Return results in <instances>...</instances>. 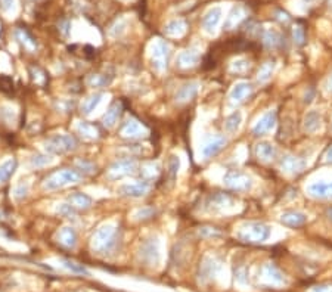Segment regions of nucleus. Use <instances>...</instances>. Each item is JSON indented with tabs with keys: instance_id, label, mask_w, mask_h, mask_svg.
Listing matches in <instances>:
<instances>
[{
	"instance_id": "nucleus-1",
	"label": "nucleus",
	"mask_w": 332,
	"mask_h": 292,
	"mask_svg": "<svg viewBox=\"0 0 332 292\" xmlns=\"http://www.w3.org/2000/svg\"><path fill=\"white\" fill-rule=\"evenodd\" d=\"M116 242H117V227L114 224L108 223L100 226L93 235L92 248L99 254H105L114 248Z\"/></svg>"
},
{
	"instance_id": "nucleus-2",
	"label": "nucleus",
	"mask_w": 332,
	"mask_h": 292,
	"mask_svg": "<svg viewBox=\"0 0 332 292\" xmlns=\"http://www.w3.org/2000/svg\"><path fill=\"white\" fill-rule=\"evenodd\" d=\"M81 180V173L78 170H71V168H64L59 170L57 173L50 174L44 183H43V189L46 190H58L61 187H65L68 184H74L78 183Z\"/></svg>"
},
{
	"instance_id": "nucleus-3",
	"label": "nucleus",
	"mask_w": 332,
	"mask_h": 292,
	"mask_svg": "<svg viewBox=\"0 0 332 292\" xmlns=\"http://www.w3.org/2000/svg\"><path fill=\"white\" fill-rule=\"evenodd\" d=\"M77 148V140L71 134H55L44 142V151L50 155H61Z\"/></svg>"
},
{
	"instance_id": "nucleus-4",
	"label": "nucleus",
	"mask_w": 332,
	"mask_h": 292,
	"mask_svg": "<svg viewBox=\"0 0 332 292\" xmlns=\"http://www.w3.org/2000/svg\"><path fill=\"white\" fill-rule=\"evenodd\" d=\"M170 49L169 44L162 40H155L152 44V67L156 71H162L167 68Z\"/></svg>"
},
{
	"instance_id": "nucleus-5",
	"label": "nucleus",
	"mask_w": 332,
	"mask_h": 292,
	"mask_svg": "<svg viewBox=\"0 0 332 292\" xmlns=\"http://www.w3.org/2000/svg\"><path fill=\"white\" fill-rule=\"evenodd\" d=\"M269 233L270 230L267 226L260 223H250L242 229L239 236L247 242H261L269 237Z\"/></svg>"
},
{
	"instance_id": "nucleus-6",
	"label": "nucleus",
	"mask_w": 332,
	"mask_h": 292,
	"mask_svg": "<svg viewBox=\"0 0 332 292\" xmlns=\"http://www.w3.org/2000/svg\"><path fill=\"white\" fill-rule=\"evenodd\" d=\"M136 161L135 160H121V161H117L116 164L111 165L109 168V179L113 180H117V179H121V177H126V176H130L136 171Z\"/></svg>"
},
{
	"instance_id": "nucleus-7",
	"label": "nucleus",
	"mask_w": 332,
	"mask_h": 292,
	"mask_svg": "<svg viewBox=\"0 0 332 292\" xmlns=\"http://www.w3.org/2000/svg\"><path fill=\"white\" fill-rule=\"evenodd\" d=\"M221 17H223V11L218 6H214L211 9H208L202 18V28L205 33L208 34H214L217 31V28L220 27L221 22Z\"/></svg>"
},
{
	"instance_id": "nucleus-8",
	"label": "nucleus",
	"mask_w": 332,
	"mask_h": 292,
	"mask_svg": "<svg viewBox=\"0 0 332 292\" xmlns=\"http://www.w3.org/2000/svg\"><path fill=\"white\" fill-rule=\"evenodd\" d=\"M151 186L148 182H135V183H126L120 187V193L132 198H140L149 192Z\"/></svg>"
},
{
	"instance_id": "nucleus-9",
	"label": "nucleus",
	"mask_w": 332,
	"mask_h": 292,
	"mask_svg": "<svg viewBox=\"0 0 332 292\" xmlns=\"http://www.w3.org/2000/svg\"><path fill=\"white\" fill-rule=\"evenodd\" d=\"M226 183L236 190H247L251 186V179L244 173H231L226 176Z\"/></svg>"
},
{
	"instance_id": "nucleus-10",
	"label": "nucleus",
	"mask_w": 332,
	"mask_h": 292,
	"mask_svg": "<svg viewBox=\"0 0 332 292\" xmlns=\"http://www.w3.org/2000/svg\"><path fill=\"white\" fill-rule=\"evenodd\" d=\"M15 38L18 40V43L25 49V51L28 52H36L37 51V41L36 38L24 28H17L15 33H14Z\"/></svg>"
},
{
	"instance_id": "nucleus-11",
	"label": "nucleus",
	"mask_w": 332,
	"mask_h": 292,
	"mask_svg": "<svg viewBox=\"0 0 332 292\" xmlns=\"http://www.w3.org/2000/svg\"><path fill=\"white\" fill-rule=\"evenodd\" d=\"M58 242L65 248H74L77 243V233L71 226H64L58 232Z\"/></svg>"
},
{
	"instance_id": "nucleus-12",
	"label": "nucleus",
	"mask_w": 332,
	"mask_h": 292,
	"mask_svg": "<svg viewBox=\"0 0 332 292\" xmlns=\"http://www.w3.org/2000/svg\"><path fill=\"white\" fill-rule=\"evenodd\" d=\"M145 133H146L145 127H143L139 121H136V120H129V121L124 124V127L121 128V134H123L124 137H130V139L142 137Z\"/></svg>"
},
{
	"instance_id": "nucleus-13",
	"label": "nucleus",
	"mask_w": 332,
	"mask_h": 292,
	"mask_svg": "<svg viewBox=\"0 0 332 292\" xmlns=\"http://www.w3.org/2000/svg\"><path fill=\"white\" fill-rule=\"evenodd\" d=\"M309 192L316 198H332V183L316 182L309 186Z\"/></svg>"
},
{
	"instance_id": "nucleus-14",
	"label": "nucleus",
	"mask_w": 332,
	"mask_h": 292,
	"mask_svg": "<svg viewBox=\"0 0 332 292\" xmlns=\"http://www.w3.org/2000/svg\"><path fill=\"white\" fill-rule=\"evenodd\" d=\"M226 145V139L225 137H220V136H215L213 137L202 149V154L205 158H210L213 155H215L217 152H220L221 149H223V146Z\"/></svg>"
},
{
	"instance_id": "nucleus-15",
	"label": "nucleus",
	"mask_w": 332,
	"mask_h": 292,
	"mask_svg": "<svg viewBox=\"0 0 332 292\" xmlns=\"http://www.w3.org/2000/svg\"><path fill=\"white\" fill-rule=\"evenodd\" d=\"M17 165H18V163H17L15 158H8L0 164V184L6 183L14 176Z\"/></svg>"
},
{
	"instance_id": "nucleus-16",
	"label": "nucleus",
	"mask_w": 332,
	"mask_h": 292,
	"mask_svg": "<svg viewBox=\"0 0 332 292\" xmlns=\"http://www.w3.org/2000/svg\"><path fill=\"white\" fill-rule=\"evenodd\" d=\"M68 201H70V205H73L74 208H80V210H87L92 205V198L83 192L71 193L68 197Z\"/></svg>"
},
{
	"instance_id": "nucleus-17",
	"label": "nucleus",
	"mask_w": 332,
	"mask_h": 292,
	"mask_svg": "<svg viewBox=\"0 0 332 292\" xmlns=\"http://www.w3.org/2000/svg\"><path fill=\"white\" fill-rule=\"evenodd\" d=\"M273 126H274V112H267L258 120V123L254 126L253 131H254V134H263V133L272 130Z\"/></svg>"
},
{
	"instance_id": "nucleus-18",
	"label": "nucleus",
	"mask_w": 332,
	"mask_h": 292,
	"mask_svg": "<svg viewBox=\"0 0 332 292\" xmlns=\"http://www.w3.org/2000/svg\"><path fill=\"white\" fill-rule=\"evenodd\" d=\"M164 33L172 37H180L186 33V24L183 19H173L164 27Z\"/></svg>"
},
{
	"instance_id": "nucleus-19",
	"label": "nucleus",
	"mask_w": 332,
	"mask_h": 292,
	"mask_svg": "<svg viewBox=\"0 0 332 292\" xmlns=\"http://www.w3.org/2000/svg\"><path fill=\"white\" fill-rule=\"evenodd\" d=\"M120 114H121V105L118 102H116L114 105H111V108L103 115V126H106V127H114L116 123L120 118Z\"/></svg>"
},
{
	"instance_id": "nucleus-20",
	"label": "nucleus",
	"mask_w": 332,
	"mask_h": 292,
	"mask_svg": "<svg viewBox=\"0 0 332 292\" xmlns=\"http://www.w3.org/2000/svg\"><path fill=\"white\" fill-rule=\"evenodd\" d=\"M281 221L285 226H291V227H298L301 224H304L307 221V217L301 213H285L281 217Z\"/></svg>"
},
{
	"instance_id": "nucleus-21",
	"label": "nucleus",
	"mask_w": 332,
	"mask_h": 292,
	"mask_svg": "<svg viewBox=\"0 0 332 292\" xmlns=\"http://www.w3.org/2000/svg\"><path fill=\"white\" fill-rule=\"evenodd\" d=\"M250 93H251V86L248 83H239L231 91V99L234 102H242Z\"/></svg>"
},
{
	"instance_id": "nucleus-22",
	"label": "nucleus",
	"mask_w": 332,
	"mask_h": 292,
	"mask_svg": "<svg viewBox=\"0 0 332 292\" xmlns=\"http://www.w3.org/2000/svg\"><path fill=\"white\" fill-rule=\"evenodd\" d=\"M244 17H245V11H244V8H241V6H235L234 9H232V12L229 14V17H228V19H226V28L228 30H232V28H235L242 19H244Z\"/></svg>"
},
{
	"instance_id": "nucleus-23",
	"label": "nucleus",
	"mask_w": 332,
	"mask_h": 292,
	"mask_svg": "<svg viewBox=\"0 0 332 292\" xmlns=\"http://www.w3.org/2000/svg\"><path fill=\"white\" fill-rule=\"evenodd\" d=\"M76 128H77V131H78L83 137H86V139H96L98 134H99L98 128H96L95 126L89 124V123H86V121L77 123V127H76Z\"/></svg>"
},
{
	"instance_id": "nucleus-24",
	"label": "nucleus",
	"mask_w": 332,
	"mask_h": 292,
	"mask_svg": "<svg viewBox=\"0 0 332 292\" xmlns=\"http://www.w3.org/2000/svg\"><path fill=\"white\" fill-rule=\"evenodd\" d=\"M102 97H103V94L102 93H96V94H93V96H90L89 99H86V102L83 104V112L84 114H92L96 108H98V105L100 104V101H102Z\"/></svg>"
},
{
	"instance_id": "nucleus-25",
	"label": "nucleus",
	"mask_w": 332,
	"mask_h": 292,
	"mask_svg": "<svg viewBox=\"0 0 332 292\" xmlns=\"http://www.w3.org/2000/svg\"><path fill=\"white\" fill-rule=\"evenodd\" d=\"M109 81H111V77H106L103 74H92L87 77L86 84L89 87H103V86L109 84Z\"/></svg>"
},
{
	"instance_id": "nucleus-26",
	"label": "nucleus",
	"mask_w": 332,
	"mask_h": 292,
	"mask_svg": "<svg viewBox=\"0 0 332 292\" xmlns=\"http://www.w3.org/2000/svg\"><path fill=\"white\" fill-rule=\"evenodd\" d=\"M320 126V115L317 112H309L304 118V127L307 131H316Z\"/></svg>"
},
{
	"instance_id": "nucleus-27",
	"label": "nucleus",
	"mask_w": 332,
	"mask_h": 292,
	"mask_svg": "<svg viewBox=\"0 0 332 292\" xmlns=\"http://www.w3.org/2000/svg\"><path fill=\"white\" fill-rule=\"evenodd\" d=\"M177 61H179L180 67H189L198 61V54L195 51H185L179 55Z\"/></svg>"
},
{
	"instance_id": "nucleus-28",
	"label": "nucleus",
	"mask_w": 332,
	"mask_h": 292,
	"mask_svg": "<svg viewBox=\"0 0 332 292\" xmlns=\"http://www.w3.org/2000/svg\"><path fill=\"white\" fill-rule=\"evenodd\" d=\"M241 120H242L241 114H239V112H234L231 117H228V120H226V123H225L226 130H228L229 133H235V131L239 128V126H241Z\"/></svg>"
},
{
	"instance_id": "nucleus-29",
	"label": "nucleus",
	"mask_w": 332,
	"mask_h": 292,
	"mask_svg": "<svg viewBox=\"0 0 332 292\" xmlns=\"http://www.w3.org/2000/svg\"><path fill=\"white\" fill-rule=\"evenodd\" d=\"M30 163L33 167H46L53 163V157L50 154H39V155H34L30 160Z\"/></svg>"
},
{
	"instance_id": "nucleus-30",
	"label": "nucleus",
	"mask_w": 332,
	"mask_h": 292,
	"mask_svg": "<svg viewBox=\"0 0 332 292\" xmlns=\"http://www.w3.org/2000/svg\"><path fill=\"white\" fill-rule=\"evenodd\" d=\"M257 155L261 160L267 161V160H272L273 158L274 149L272 148V145H269V143H261V145H258V148H257Z\"/></svg>"
},
{
	"instance_id": "nucleus-31",
	"label": "nucleus",
	"mask_w": 332,
	"mask_h": 292,
	"mask_svg": "<svg viewBox=\"0 0 332 292\" xmlns=\"http://www.w3.org/2000/svg\"><path fill=\"white\" fill-rule=\"evenodd\" d=\"M140 254H142L143 257L149 256L151 261L154 260V256L158 258V243H156V240H155V242H152V240L146 242L145 245H143V248H142V251H140Z\"/></svg>"
},
{
	"instance_id": "nucleus-32",
	"label": "nucleus",
	"mask_w": 332,
	"mask_h": 292,
	"mask_svg": "<svg viewBox=\"0 0 332 292\" xmlns=\"http://www.w3.org/2000/svg\"><path fill=\"white\" fill-rule=\"evenodd\" d=\"M28 192H30L28 183H18L14 189V198L17 201H24L28 197Z\"/></svg>"
},
{
	"instance_id": "nucleus-33",
	"label": "nucleus",
	"mask_w": 332,
	"mask_h": 292,
	"mask_svg": "<svg viewBox=\"0 0 332 292\" xmlns=\"http://www.w3.org/2000/svg\"><path fill=\"white\" fill-rule=\"evenodd\" d=\"M62 266H64L65 269H68L70 272H73V273H78V274H87V273H89L87 269H86L84 266L77 264V263H74V261H71V260H62Z\"/></svg>"
},
{
	"instance_id": "nucleus-34",
	"label": "nucleus",
	"mask_w": 332,
	"mask_h": 292,
	"mask_svg": "<svg viewBox=\"0 0 332 292\" xmlns=\"http://www.w3.org/2000/svg\"><path fill=\"white\" fill-rule=\"evenodd\" d=\"M179 158L177 157H170V161H169V177H170V184L175 183L176 180V174H177V170H179Z\"/></svg>"
},
{
	"instance_id": "nucleus-35",
	"label": "nucleus",
	"mask_w": 332,
	"mask_h": 292,
	"mask_svg": "<svg viewBox=\"0 0 332 292\" xmlns=\"http://www.w3.org/2000/svg\"><path fill=\"white\" fill-rule=\"evenodd\" d=\"M74 210L76 208L73 205H70V204H58V207H57V213H59L61 216H64L67 219L76 217V211Z\"/></svg>"
},
{
	"instance_id": "nucleus-36",
	"label": "nucleus",
	"mask_w": 332,
	"mask_h": 292,
	"mask_svg": "<svg viewBox=\"0 0 332 292\" xmlns=\"http://www.w3.org/2000/svg\"><path fill=\"white\" fill-rule=\"evenodd\" d=\"M264 41L270 46H274V44H278L281 41V36L278 31H274V30H270L264 34Z\"/></svg>"
},
{
	"instance_id": "nucleus-37",
	"label": "nucleus",
	"mask_w": 332,
	"mask_h": 292,
	"mask_svg": "<svg viewBox=\"0 0 332 292\" xmlns=\"http://www.w3.org/2000/svg\"><path fill=\"white\" fill-rule=\"evenodd\" d=\"M30 71H31V75H33L34 83H37L40 86H43L46 83V75H44V73L40 68H31Z\"/></svg>"
},
{
	"instance_id": "nucleus-38",
	"label": "nucleus",
	"mask_w": 332,
	"mask_h": 292,
	"mask_svg": "<svg viewBox=\"0 0 332 292\" xmlns=\"http://www.w3.org/2000/svg\"><path fill=\"white\" fill-rule=\"evenodd\" d=\"M15 117V111L12 108H8V107H2L0 108V118H2L3 121L6 123H11Z\"/></svg>"
},
{
	"instance_id": "nucleus-39",
	"label": "nucleus",
	"mask_w": 332,
	"mask_h": 292,
	"mask_svg": "<svg viewBox=\"0 0 332 292\" xmlns=\"http://www.w3.org/2000/svg\"><path fill=\"white\" fill-rule=\"evenodd\" d=\"M0 6L6 14H12L17 11V0H0Z\"/></svg>"
},
{
	"instance_id": "nucleus-40",
	"label": "nucleus",
	"mask_w": 332,
	"mask_h": 292,
	"mask_svg": "<svg viewBox=\"0 0 332 292\" xmlns=\"http://www.w3.org/2000/svg\"><path fill=\"white\" fill-rule=\"evenodd\" d=\"M272 71H273V65H272V64H267V65L263 67L261 71L258 73V80H260V81H266V80L270 77Z\"/></svg>"
},
{
	"instance_id": "nucleus-41",
	"label": "nucleus",
	"mask_w": 332,
	"mask_h": 292,
	"mask_svg": "<svg viewBox=\"0 0 332 292\" xmlns=\"http://www.w3.org/2000/svg\"><path fill=\"white\" fill-rule=\"evenodd\" d=\"M142 173H143L145 177H154V174L156 173V165H154V164H146V165H143Z\"/></svg>"
},
{
	"instance_id": "nucleus-42",
	"label": "nucleus",
	"mask_w": 332,
	"mask_h": 292,
	"mask_svg": "<svg viewBox=\"0 0 332 292\" xmlns=\"http://www.w3.org/2000/svg\"><path fill=\"white\" fill-rule=\"evenodd\" d=\"M77 167L81 168L80 171H84V173H93V168H95L92 164H89V163H86V161H78V163H77Z\"/></svg>"
},
{
	"instance_id": "nucleus-43",
	"label": "nucleus",
	"mask_w": 332,
	"mask_h": 292,
	"mask_svg": "<svg viewBox=\"0 0 332 292\" xmlns=\"http://www.w3.org/2000/svg\"><path fill=\"white\" fill-rule=\"evenodd\" d=\"M294 38L297 40L298 44H303V41H304V33H303V28L301 27H295V30H294Z\"/></svg>"
},
{
	"instance_id": "nucleus-44",
	"label": "nucleus",
	"mask_w": 332,
	"mask_h": 292,
	"mask_svg": "<svg viewBox=\"0 0 332 292\" xmlns=\"http://www.w3.org/2000/svg\"><path fill=\"white\" fill-rule=\"evenodd\" d=\"M152 213H154L152 210H149V208L146 210V208H145V210H139V211L135 214V217H136V219H148V217L152 216Z\"/></svg>"
},
{
	"instance_id": "nucleus-45",
	"label": "nucleus",
	"mask_w": 332,
	"mask_h": 292,
	"mask_svg": "<svg viewBox=\"0 0 332 292\" xmlns=\"http://www.w3.org/2000/svg\"><path fill=\"white\" fill-rule=\"evenodd\" d=\"M328 160H329V161H332V148H331V151L328 152Z\"/></svg>"
},
{
	"instance_id": "nucleus-46",
	"label": "nucleus",
	"mask_w": 332,
	"mask_h": 292,
	"mask_svg": "<svg viewBox=\"0 0 332 292\" xmlns=\"http://www.w3.org/2000/svg\"><path fill=\"white\" fill-rule=\"evenodd\" d=\"M328 217L332 220V208H329V210H328Z\"/></svg>"
},
{
	"instance_id": "nucleus-47",
	"label": "nucleus",
	"mask_w": 332,
	"mask_h": 292,
	"mask_svg": "<svg viewBox=\"0 0 332 292\" xmlns=\"http://www.w3.org/2000/svg\"><path fill=\"white\" fill-rule=\"evenodd\" d=\"M329 86H332V75H331V80H329ZM331 90H332V87H331Z\"/></svg>"
}]
</instances>
